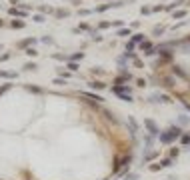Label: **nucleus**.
I'll use <instances>...</instances> for the list:
<instances>
[{"instance_id": "2", "label": "nucleus", "mask_w": 190, "mask_h": 180, "mask_svg": "<svg viewBox=\"0 0 190 180\" xmlns=\"http://www.w3.org/2000/svg\"><path fill=\"white\" fill-rule=\"evenodd\" d=\"M146 126L150 128V134H158V128H156V124L152 122V120H146Z\"/></svg>"}, {"instance_id": "1", "label": "nucleus", "mask_w": 190, "mask_h": 180, "mask_svg": "<svg viewBox=\"0 0 190 180\" xmlns=\"http://www.w3.org/2000/svg\"><path fill=\"white\" fill-rule=\"evenodd\" d=\"M178 136H180V128L172 126L170 130H166V132H162V134H160V142L168 144V142H172V140H174V138H178Z\"/></svg>"}, {"instance_id": "3", "label": "nucleus", "mask_w": 190, "mask_h": 180, "mask_svg": "<svg viewBox=\"0 0 190 180\" xmlns=\"http://www.w3.org/2000/svg\"><path fill=\"white\" fill-rule=\"evenodd\" d=\"M182 142H184V144H188V142H190V134H184V136H182Z\"/></svg>"}, {"instance_id": "4", "label": "nucleus", "mask_w": 190, "mask_h": 180, "mask_svg": "<svg viewBox=\"0 0 190 180\" xmlns=\"http://www.w3.org/2000/svg\"><path fill=\"white\" fill-rule=\"evenodd\" d=\"M184 14H186V12H184V10H180V12H176V14H174V16H176V18H182V16H184Z\"/></svg>"}]
</instances>
